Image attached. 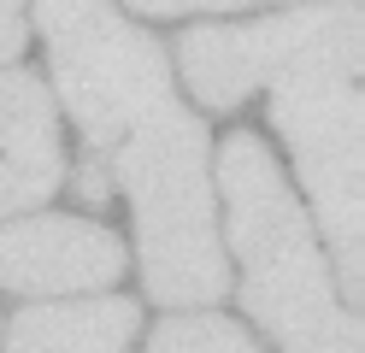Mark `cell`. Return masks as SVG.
I'll use <instances>...</instances> for the list:
<instances>
[{"instance_id": "cell-1", "label": "cell", "mask_w": 365, "mask_h": 353, "mask_svg": "<svg viewBox=\"0 0 365 353\" xmlns=\"http://www.w3.org/2000/svg\"><path fill=\"white\" fill-rule=\"evenodd\" d=\"M112 177L135 206L142 282L165 306H207L224 295V247L207 188V130L182 106H159L124 135Z\"/></svg>"}, {"instance_id": "cell-2", "label": "cell", "mask_w": 365, "mask_h": 353, "mask_svg": "<svg viewBox=\"0 0 365 353\" xmlns=\"http://www.w3.org/2000/svg\"><path fill=\"white\" fill-rule=\"evenodd\" d=\"M218 183L230 206V242L242 259V306L265 336L283 347L330 329L348 306H336L330 271L318 259L312 224L294 206L283 171L271 165V148L259 135L236 130L218 153Z\"/></svg>"}, {"instance_id": "cell-3", "label": "cell", "mask_w": 365, "mask_h": 353, "mask_svg": "<svg viewBox=\"0 0 365 353\" xmlns=\"http://www.w3.org/2000/svg\"><path fill=\"white\" fill-rule=\"evenodd\" d=\"M36 24L48 36L59 94L88 148L124 141L148 112L171 101L165 47L124 24L106 0H36Z\"/></svg>"}, {"instance_id": "cell-4", "label": "cell", "mask_w": 365, "mask_h": 353, "mask_svg": "<svg viewBox=\"0 0 365 353\" xmlns=\"http://www.w3.org/2000/svg\"><path fill=\"white\" fill-rule=\"evenodd\" d=\"M271 124L289 141L312 212L330 235L336 271H341V306H359L365 295V94L359 77L318 71L271 88Z\"/></svg>"}, {"instance_id": "cell-5", "label": "cell", "mask_w": 365, "mask_h": 353, "mask_svg": "<svg viewBox=\"0 0 365 353\" xmlns=\"http://www.w3.org/2000/svg\"><path fill=\"white\" fill-rule=\"evenodd\" d=\"M359 36H365V12L348 0V6L236 24V30L207 24L177 41V59L207 106H242L254 88H277L294 77H318V71L359 77Z\"/></svg>"}, {"instance_id": "cell-6", "label": "cell", "mask_w": 365, "mask_h": 353, "mask_svg": "<svg viewBox=\"0 0 365 353\" xmlns=\"http://www.w3.org/2000/svg\"><path fill=\"white\" fill-rule=\"evenodd\" d=\"M124 277V242L95 218H24L0 230V289L83 295Z\"/></svg>"}, {"instance_id": "cell-7", "label": "cell", "mask_w": 365, "mask_h": 353, "mask_svg": "<svg viewBox=\"0 0 365 353\" xmlns=\"http://www.w3.org/2000/svg\"><path fill=\"white\" fill-rule=\"evenodd\" d=\"M65 183V148L48 88L24 71H0V212L41 206Z\"/></svg>"}, {"instance_id": "cell-8", "label": "cell", "mask_w": 365, "mask_h": 353, "mask_svg": "<svg viewBox=\"0 0 365 353\" xmlns=\"http://www.w3.org/2000/svg\"><path fill=\"white\" fill-rule=\"evenodd\" d=\"M135 336L130 300H71V306H24L12 318L6 353H124Z\"/></svg>"}, {"instance_id": "cell-9", "label": "cell", "mask_w": 365, "mask_h": 353, "mask_svg": "<svg viewBox=\"0 0 365 353\" xmlns=\"http://www.w3.org/2000/svg\"><path fill=\"white\" fill-rule=\"evenodd\" d=\"M142 353H254L247 329L230 318H212V312H195V318H165L148 336Z\"/></svg>"}, {"instance_id": "cell-10", "label": "cell", "mask_w": 365, "mask_h": 353, "mask_svg": "<svg viewBox=\"0 0 365 353\" xmlns=\"http://www.w3.org/2000/svg\"><path fill=\"white\" fill-rule=\"evenodd\" d=\"M289 353H365V342H359V318H354V312H341L330 329H318V336L294 342Z\"/></svg>"}, {"instance_id": "cell-11", "label": "cell", "mask_w": 365, "mask_h": 353, "mask_svg": "<svg viewBox=\"0 0 365 353\" xmlns=\"http://www.w3.org/2000/svg\"><path fill=\"white\" fill-rule=\"evenodd\" d=\"M148 18H171V12H230V6H254V0H130Z\"/></svg>"}, {"instance_id": "cell-12", "label": "cell", "mask_w": 365, "mask_h": 353, "mask_svg": "<svg viewBox=\"0 0 365 353\" xmlns=\"http://www.w3.org/2000/svg\"><path fill=\"white\" fill-rule=\"evenodd\" d=\"M18 47H24V24H18L12 12H0V65L18 59Z\"/></svg>"}, {"instance_id": "cell-13", "label": "cell", "mask_w": 365, "mask_h": 353, "mask_svg": "<svg viewBox=\"0 0 365 353\" xmlns=\"http://www.w3.org/2000/svg\"><path fill=\"white\" fill-rule=\"evenodd\" d=\"M6 6H18V0H0V12H6Z\"/></svg>"}]
</instances>
